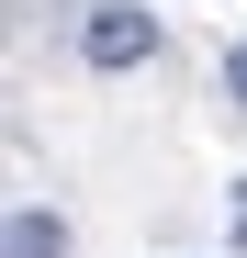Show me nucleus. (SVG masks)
<instances>
[{"label": "nucleus", "instance_id": "f257e3e1", "mask_svg": "<svg viewBox=\"0 0 247 258\" xmlns=\"http://www.w3.org/2000/svg\"><path fill=\"white\" fill-rule=\"evenodd\" d=\"M146 56H157V12H146V0H90V23H79V68L124 79V68H146Z\"/></svg>", "mask_w": 247, "mask_h": 258}, {"label": "nucleus", "instance_id": "f03ea898", "mask_svg": "<svg viewBox=\"0 0 247 258\" xmlns=\"http://www.w3.org/2000/svg\"><path fill=\"white\" fill-rule=\"evenodd\" d=\"M0 258H68V225L45 202H12V236H0Z\"/></svg>", "mask_w": 247, "mask_h": 258}, {"label": "nucleus", "instance_id": "7ed1b4c3", "mask_svg": "<svg viewBox=\"0 0 247 258\" xmlns=\"http://www.w3.org/2000/svg\"><path fill=\"white\" fill-rule=\"evenodd\" d=\"M225 90H236V112H247V34L225 45Z\"/></svg>", "mask_w": 247, "mask_h": 258}, {"label": "nucleus", "instance_id": "20e7f679", "mask_svg": "<svg viewBox=\"0 0 247 258\" xmlns=\"http://www.w3.org/2000/svg\"><path fill=\"white\" fill-rule=\"evenodd\" d=\"M236 247H247V202H236Z\"/></svg>", "mask_w": 247, "mask_h": 258}]
</instances>
